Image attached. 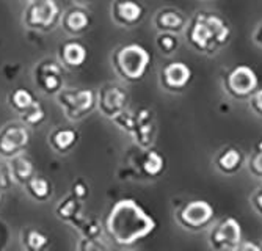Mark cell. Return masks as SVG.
Returning a JSON list of instances; mask_svg holds the SVG:
<instances>
[{"mask_svg": "<svg viewBox=\"0 0 262 251\" xmlns=\"http://www.w3.org/2000/svg\"><path fill=\"white\" fill-rule=\"evenodd\" d=\"M110 63L113 71L121 80L127 83H137L148 74L152 63V55L143 44L127 42L112 52Z\"/></svg>", "mask_w": 262, "mask_h": 251, "instance_id": "3957f363", "label": "cell"}, {"mask_svg": "<svg viewBox=\"0 0 262 251\" xmlns=\"http://www.w3.org/2000/svg\"><path fill=\"white\" fill-rule=\"evenodd\" d=\"M242 240L244 230L235 217H223L209 226L207 243L212 251H232Z\"/></svg>", "mask_w": 262, "mask_h": 251, "instance_id": "ba28073f", "label": "cell"}, {"mask_svg": "<svg viewBox=\"0 0 262 251\" xmlns=\"http://www.w3.org/2000/svg\"><path fill=\"white\" fill-rule=\"evenodd\" d=\"M248 170H250L251 176L262 180V140L254 146V149L248 158Z\"/></svg>", "mask_w": 262, "mask_h": 251, "instance_id": "f1b7e54d", "label": "cell"}, {"mask_svg": "<svg viewBox=\"0 0 262 251\" xmlns=\"http://www.w3.org/2000/svg\"><path fill=\"white\" fill-rule=\"evenodd\" d=\"M69 195H73L76 199H79V201L83 202L90 196V186H88V182L83 177H76L73 180V184H71Z\"/></svg>", "mask_w": 262, "mask_h": 251, "instance_id": "4dcf8cb0", "label": "cell"}, {"mask_svg": "<svg viewBox=\"0 0 262 251\" xmlns=\"http://www.w3.org/2000/svg\"><path fill=\"white\" fill-rule=\"evenodd\" d=\"M44 251H47V249H44Z\"/></svg>", "mask_w": 262, "mask_h": 251, "instance_id": "60d3db41", "label": "cell"}, {"mask_svg": "<svg viewBox=\"0 0 262 251\" xmlns=\"http://www.w3.org/2000/svg\"><path fill=\"white\" fill-rule=\"evenodd\" d=\"M26 2H39V0H26Z\"/></svg>", "mask_w": 262, "mask_h": 251, "instance_id": "ab89813d", "label": "cell"}, {"mask_svg": "<svg viewBox=\"0 0 262 251\" xmlns=\"http://www.w3.org/2000/svg\"><path fill=\"white\" fill-rule=\"evenodd\" d=\"M156 45L157 49L165 55V57H170L173 54H176V51L179 49L181 45V39H179V35L176 33H165V32H160L156 38Z\"/></svg>", "mask_w": 262, "mask_h": 251, "instance_id": "83f0119b", "label": "cell"}, {"mask_svg": "<svg viewBox=\"0 0 262 251\" xmlns=\"http://www.w3.org/2000/svg\"><path fill=\"white\" fill-rule=\"evenodd\" d=\"M55 99L71 123H79L96 110V91L91 88H63Z\"/></svg>", "mask_w": 262, "mask_h": 251, "instance_id": "8992f818", "label": "cell"}, {"mask_svg": "<svg viewBox=\"0 0 262 251\" xmlns=\"http://www.w3.org/2000/svg\"><path fill=\"white\" fill-rule=\"evenodd\" d=\"M60 26L64 30V33H68L69 36H79L90 29L91 14L90 11L85 10V7L74 5L63 11Z\"/></svg>", "mask_w": 262, "mask_h": 251, "instance_id": "2e32d148", "label": "cell"}, {"mask_svg": "<svg viewBox=\"0 0 262 251\" xmlns=\"http://www.w3.org/2000/svg\"><path fill=\"white\" fill-rule=\"evenodd\" d=\"M30 145V129L20 121H10L0 127V158H10L24 154Z\"/></svg>", "mask_w": 262, "mask_h": 251, "instance_id": "8fae6325", "label": "cell"}, {"mask_svg": "<svg viewBox=\"0 0 262 251\" xmlns=\"http://www.w3.org/2000/svg\"><path fill=\"white\" fill-rule=\"evenodd\" d=\"M223 88L226 95L234 99H250L259 88V77L256 71L248 64H237L226 71L223 77Z\"/></svg>", "mask_w": 262, "mask_h": 251, "instance_id": "9c48e42d", "label": "cell"}, {"mask_svg": "<svg viewBox=\"0 0 262 251\" xmlns=\"http://www.w3.org/2000/svg\"><path fill=\"white\" fill-rule=\"evenodd\" d=\"M245 164V154L235 146H225L213 157V168L223 176L239 173Z\"/></svg>", "mask_w": 262, "mask_h": 251, "instance_id": "ac0fdd59", "label": "cell"}, {"mask_svg": "<svg viewBox=\"0 0 262 251\" xmlns=\"http://www.w3.org/2000/svg\"><path fill=\"white\" fill-rule=\"evenodd\" d=\"M174 220L188 233H200L215 220L213 206L206 199H190L174 211Z\"/></svg>", "mask_w": 262, "mask_h": 251, "instance_id": "52a82bcc", "label": "cell"}, {"mask_svg": "<svg viewBox=\"0 0 262 251\" xmlns=\"http://www.w3.org/2000/svg\"><path fill=\"white\" fill-rule=\"evenodd\" d=\"M248 101L253 113H256L257 117H262V88H257Z\"/></svg>", "mask_w": 262, "mask_h": 251, "instance_id": "e575fe53", "label": "cell"}, {"mask_svg": "<svg viewBox=\"0 0 262 251\" xmlns=\"http://www.w3.org/2000/svg\"><path fill=\"white\" fill-rule=\"evenodd\" d=\"M232 251H262V245L253 240H242Z\"/></svg>", "mask_w": 262, "mask_h": 251, "instance_id": "d590c367", "label": "cell"}, {"mask_svg": "<svg viewBox=\"0 0 262 251\" xmlns=\"http://www.w3.org/2000/svg\"><path fill=\"white\" fill-rule=\"evenodd\" d=\"M127 104L129 93L120 83L108 82L101 85L99 89H96V108L104 118L110 121L120 115L121 111H124L127 108Z\"/></svg>", "mask_w": 262, "mask_h": 251, "instance_id": "7c38bea8", "label": "cell"}, {"mask_svg": "<svg viewBox=\"0 0 262 251\" xmlns=\"http://www.w3.org/2000/svg\"><path fill=\"white\" fill-rule=\"evenodd\" d=\"M33 82L44 96H57L64 88V67L55 58H42L33 67Z\"/></svg>", "mask_w": 262, "mask_h": 251, "instance_id": "30bf717a", "label": "cell"}, {"mask_svg": "<svg viewBox=\"0 0 262 251\" xmlns=\"http://www.w3.org/2000/svg\"><path fill=\"white\" fill-rule=\"evenodd\" d=\"M55 215L71 224L76 230V227L79 226V223L85 218V214H83V202L76 199L73 195H66L64 198H61L57 204L55 208Z\"/></svg>", "mask_w": 262, "mask_h": 251, "instance_id": "44dd1931", "label": "cell"}, {"mask_svg": "<svg viewBox=\"0 0 262 251\" xmlns=\"http://www.w3.org/2000/svg\"><path fill=\"white\" fill-rule=\"evenodd\" d=\"M7 101H8V105L11 107V110H14L17 115H22V113L29 110L38 99L29 88L19 86V88H14L13 91H10Z\"/></svg>", "mask_w": 262, "mask_h": 251, "instance_id": "d4e9b609", "label": "cell"}, {"mask_svg": "<svg viewBox=\"0 0 262 251\" xmlns=\"http://www.w3.org/2000/svg\"><path fill=\"white\" fill-rule=\"evenodd\" d=\"M154 27L160 32L165 33H182L187 27V22L188 17L178 8H171V7H166L159 10L154 14Z\"/></svg>", "mask_w": 262, "mask_h": 251, "instance_id": "e0dca14e", "label": "cell"}, {"mask_svg": "<svg viewBox=\"0 0 262 251\" xmlns=\"http://www.w3.org/2000/svg\"><path fill=\"white\" fill-rule=\"evenodd\" d=\"M143 152L137 157V170L138 174L154 179L159 177L165 170V157L154 148L141 149Z\"/></svg>", "mask_w": 262, "mask_h": 251, "instance_id": "ffe728a7", "label": "cell"}, {"mask_svg": "<svg viewBox=\"0 0 262 251\" xmlns=\"http://www.w3.org/2000/svg\"><path fill=\"white\" fill-rule=\"evenodd\" d=\"M10 239H11L10 226L7 224V221H4L2 218H0V251H7Z\"/></svg>", "mask_w": 262, "mask_h": 251, "instance_id": "d6a6232c", "label": "cell"}, {"mask_svg": "<svg viewBox=\"0 0 262 251\" xmlns=\"http://www.w3.org/2000/svg\"><path fill=\"white\" fill-rule=\"evenodd\" d=\"M57 60L64 70H80L88 60V49L76 39L64 41L58 45Z\"/></svg>", "mask_w": 262, "mask_h": 251, "instance_id": "9a60e30c", "label": "cell"}, {"mask_svg": "<svg viewBox=\"0 0 262 251\" xmlns=\"http://www.w3.org/2000/svg\"><path fill=\"white\" fill-rule=\"evenodd\" d=\"M76 251H112L102 239H79Z\"/></svg>", "mask_w": 262, "mask_h": 251, "instance_id": "f546056e", "label": "cell"}, {"mask_svg": "<svg viewBox=\"0 0 262 251\" xmlns=\"http://www.w3.org/2000/svg\"><path fill=\"white\" fill-rule=\"evenodd\" d=\"M61 7L57 0L27 2L22 11V26L30 32L49 33L57 29L61 20Z\"/></svg>", "mask_w": 262, "mask_h": 251, "instance_id": "5b68a950", "label": "cell"}, {"mask_svg": "<svg viewBox=\"0 0 262 251\" xmlns=\"http://www.w3.org/2000/svg\"><path fill=\"white\" fill-rule=\"evenodd\" d=\"M73 2H74L76 5H80V7H86L88 4L93 2V0H73Z\"/></svg>", "mask_w": 262, "mask_h": 251, "instance_id": "74e56055", "label": "cell"}, {"mask_svg": "<svg viewBox=\"0 0 262 251\" xmlns=\"http://www.w3.org/2000/svg\"><path fill=\"white\" fill-rule=\"evenodd\" d=\"M146 8L138 0H113L110 7V16L116 26L124 29H134L145 19Z\"/></svg>", "mask_w": 262, "mask_h": 251, "instance_id": "5bb4252c", "label": "cell"}, {"mask_svg": "<svg viewBox=\"0 0 262 251\" xmlns=\"http://www.w3.org/2000/svg\"><path fill=\"white\" fill-rule=\"evenodd\" d=\"M8 165H10V171H11L14 184L22 186V187L36 174L35 164L32 162V158L26 152L10 158Z\"/></svg>", "mask_w": 262, "mask_h": 251, "instance_id": "7402d4cb", "label": "cell"}, {"mask_svg": "<svg viewBox=\"0 0 262 251\" xmlns=\"http://www.w3.org/2000/svg\"><path fill=\"white\" fill-rule=\"evenodd\" d=\"M187 42L203 55H215L231 41V26L217 13L198 11L188 19L184 30Z\"/></svg>", "mask_w": 262, "mask_h": 251, "instance_id": "7a4b0ae2", "label": "cell"}, {"mask_svg": "<svg viewBox=\"0 0 262 251\" xmlns=\"http://www.w3.org/2000/svg\"><path fill=\"white\" fill-rule=\"evenodd\" d=\"M20 243L24 251H44L49 248L51 239L36 227H24L20 231Z\"/></svg>", "mask_w": 262, "mask_h": 251, "instance_id": "cb8c5ba5", "label": "cell"}, {"mask_svg": "<svg viewBox=\"0 0 262 251\" xmlns=\"http://www.w3.org/2000/svg\"><path fill=\"white\" fill-rule=\"evenodd\" d=\"M193 79V71L184 61H171L160 71V86L168 93H182Z\"/></svg>", "mask_w": 262, "mask_h": 251, "instance_id": "4fadbf2b", "label": "cell"}, {"mask_svg": "<svg viewBox=\"0 0 262 251\" xmlns=\"http://www.w3.org/2000/svg\"><path fill=\"white\" fill-rule=\"evenodd\" d=\"M14 186V180L10 171L8 161L0 158V192H8Z\"/></svg>", "mask_w": 262, "mask_h": 251, "instance_id": "1f68e13d", "label": "cell"}, {"mask_svg": "<svg viewBox=\"0 0 262 251\" xmlns=\"http://www.w3.org/2000/svg\"><path fill=\"white\" fill-rule=\"evenodd\" d=\"M26 193L36 202H46L49 199L54 193V187H52V182L39 174H35L26 186Z\"/></svg>", "mask_w": 262, "mask_h": 251, "instance_id": "603a6c76", "label": "cell"}, {"mask_svg": "<svg viewBox=\"0 0 262 251\" xmlns=\"http://www.w3.org/2000/svg\"><path fill=\"white\" fill-rule=\"evenodd\" d=\"M80 140V133L77 129L74 127H68V126H60L55 127L49 136H47V142H49V146L57 152V154H68L73 151L77 143Z\"/></svg>", "mask_w": 262, "mask_h": 251, "instance_id": "d6986e66", "label": "cell"}, {"mask_svg": "<svg viewBox=\"0 0 262 251\" xmlns=\"http://www.w3.org/2000/svg\"><path fill=\"white\" fill-rule=\"evenodd\" d=\"M250 204L253 211L262 218V186H259L250 196Z\"/></svg>", "mask_w": 262, "mask_h": 251, "instance_id": "836d02e7", "label": "cell"}, {"mask_svg": "<svg viewBox=\"0 0 262 251\" xmlns=\"http://www.w3.org/2000/svg\"><path fill=\"white\" fill-rule=\"evenodd\" d=\"M2 202H4V192H0V206H2Z\"/></svg>", "mask_w": 262, "mask_h": 251, "instance_id": "f35d334b", "label": "cell"}, {"mask_svg": "<svg viewBox=\"0 0 262 251\" xmlns=\"http://www.w3.org/2000/svg\"><path fill=\"white\" fill-rule=\"evenodd\" d=\"M253 41H254L256 45L262 48V24H259L257 29L254 30V33H253Z\"/></svg>", "mask_w": 262, "mask_h": 251, "instance_id": "8d00e7d4", "label": "cell"}, {"mask_svg": "<svg viewBox=\"0 0 262 251\" xmlns=\"http://www.w3.org/2000/svg\"><path fill=\"white\" fill-rule=\"evenodd\" d=\"M46 118H47V111L39 101H36L29 110H26L22 115H19V121L22 124H26L29 129H35V127L42 126Z\"/></svg>", "mask_w": 262, "mask_h": 251, "instance_id": "4316f807", "label": "cell"}, {"mask_svg": "<svg viewBox=\"0 0 262 251\" xmlns=\"http://www.w3.org/2000/svg\"><path fill=\"white\" fill-rule=\"evenodd\" d=\"M156 227V218L132 198L118 199L104 220V231L118 246H132L145 240Z\"/></svg>", "mask_w": 262, "mask_h": 251, "instance_id": "6da1fadb", "label": "cell"}, {"mask_svg": "<svg viewBox=\"0 0 262 251\" xmlns=\"http://www.w3.org/2000/svg\"><path fill=\"white\" fill-rule=\"evenodd\" d=\"M112 123L121 132L130 135V139L140 149L152 148L157 135V124L154 111L148 107H141L135 111L126 108L115 117Z\"/></svg>", "mask_w": 262, "mask_h": 251, "instance_id": "277c9868", "label": "cell"}, {"mask_svg": "<svg viewBox=\"0 0 262 251\" xmlns=\"http://www.w3.org/2000/svg\"><path fill=\"white\" fill-rule=\"evenodd\" d=\"M76 231L82 239H101L104 233V223L93 215H85V218L79 223Z\"/></svg>", "mask_w": 262, "mask_h": 251, "instance_id": "484cf974", "label": "cell"}]
</instances>
